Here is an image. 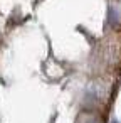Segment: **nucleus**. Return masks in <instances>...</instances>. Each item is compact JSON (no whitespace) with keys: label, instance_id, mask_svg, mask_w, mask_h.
<instances>
[{"label":"nucleus","instance_id":"f257e3e1","mask_svg":"<svg viewBox=\"0 0 121 123\" xmlns=\"http://www.w3.org/2000/svg\"><path fill=\"white\" fill-rule=\"evenodd\" d=\"M113 123H118V121H113Z\"/></svg>","mask_w":121,"mask_h":123}]
</instances>
